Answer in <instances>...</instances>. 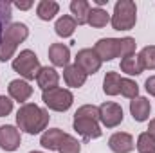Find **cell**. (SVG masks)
<instances>
[{
	"mask_svg": "<svg viewBox=\"0 0 155 153\" xmlns=\"http://www.w3.org/2000/svg\"><path fill=\"white\" fill-rule=\"evenodd\" d=\"M49 119L51 115L45 108H41L35 103H25L16 112V128L29 135H38L47 130Z\"/></svg>",
	"mask_w": 155,
	"mask_h": 153,
	"instance_id": "1",
	"label": "cell"
},
{
	"mask_svg": "<svg viewBox=\"0 0 155 153\" xmlns=\"http://www.w3.org/2000/svg\"><path fill=\"white\" fill-rule=\"evenodd\" d=\"M137 22V5L132 0H119L114 5V15L110 24L116 31H130Z\"/></svg>",
	"mask_w": 155,
	"mask_h": 153,
	"instance_id": "2",
	"label": "cell"
},
{
	"mask_svg": "<svg viewBox=\"0 0 155 153\" xmlns=\"http://www.w3.org/2000/svg\"><path fill=\"white\" fill-rule=\"evenodd\" d=\"M40 69H41V65H40L38 56H36L31 49L20 50V54L13 60V70L18 72L20 77H24L25 81L36 79Z\"/></svg>",
	"mask_w": 155,
	"mask_h": 153,
	"instance_id": "3",
	"label": "cell"
},
{
	"mask_svg": "<svg viewBox=\"0 0 155 153\" xmlns=\"http://www.w3.org/2000/svg\"><path fill=\"white\" fill-rule=\"evenodd\" d=\"M41 101L45 103V106L49 110L54 112H67L72 103H74V96L71 90L61 88V86H54L51 90H43L41 94Z\"/></svg>",
	"mask_w": 155,
	"mask_h": 153,
	"instance_id": "4",
	"label": "cell"
},
{
	"mask_svg": "<svg viewBox=\"0 0 155 153\" xmlns=\"http://www.w3.org/2000/svg\"><path fill=\"white\" fill-rule=\"evenodd\" d=\"M124 115H123V108L121 105H117L114 101H105L99 106V121L105 128H116L123 122Z\"/></svg>",
	"mask_w": 155,
	"mask_h": 153,
	"instance_id": "5",
	"label": "cell"
},
{
	"mask_svg": "<svg viewBox=\"0 0 155 153\" xmlns=\"http://www.w3.org/2000/svg\"><path fill=\"white\" fill-rule=\"evenodd\" d=\"M76 65L87 74V76H90V74H96L99 69H101V60H99V56L96 54V50L94 49H81V50H78L76 54Z\"/></svg>",
	"mask_w": 155,
	"mask_h": 153,
	"instance_id": "6",
	"label": "cell"
},
{
	"mask_svg": "<svg viewBox=\"0 0 155 153\" xmlns=\"http://www.w3.org/2000/svg\"><path fill=\"white\" fill-rule=\"evenodd\" d=\"M22 135L20 130L13 124H4L0 126V148L4 151H16L20 148Z\"/></svg>",
	"mask_w": 155,
	"mask_h": 153,
	"instance_id": "7",
	"label": "cell"
},
{
	"mask_svg": "<svg viewBox=\"0 0 155 153\" xmlns=\"http://www.w3.org/2000/svg\"><path fill=\"white\" fill-rule=\"evenodd\" d=\"M72 126H74V130H76L78 133H79L83 139H87V141L99 139V137H101V133H103V130H101L99 122H97V121H94V119L74 117V122H72Z\"/></svg>",
	"mask_w": 155,
	"mask_h": 153,
	"instance_id": "8",
	"label": "cell"
},
{
	"mask_svg": "<svg viewBox=\"0 0 155 153\" xmlns=\"http://www.w3.org/2000/svg\"><path fill=\"white\" fill-rule=\"evenodd\" d=\"M96 54L101 61H112L114 58H119V38H101L94 45Z\"/></svg>",
	"mask_w": 155,
	"mask_h": 153,
	"instance_id": "9",
	"label": "cell"
},
{
	"mask_svg": "<svg viewBox=\"0 0 155 153\" xmlns=\"http://www.w3.org/2000/svg\"><path fill=\"white\" fill-rule=\"evenodd\" d=\"M108 148L114 153H130V151H134L135 142H134V137L130 133H126V132H116L108 139Z\"/></svg>",
	"mask_w": 155,
	"mask_h": 153,
	"instance_id": "10",
	"label": "cell"
},
{
	"mask_svg": "<svg viewBox=\"0 0 155 153\" xmlns=\"http://www.w3.org/2000/svg\"><path fill=\"white\" fill-rule=\"evenodd\" d=\"M7 92H9V97L11 99L25 105V101L33 96V86L25 79H13V81H9Z\"/></svg>",
	"mask_w": 155,
	"mask_h": 153,
	"instance_id": "11",
	"label": "cell"
},
{
	"mask_svg": "<svg viewBox=\"0 0 155 153\" xmlns=\"http://www.w3.org/2000/svg\"><path fill=\"white\" fill-rule=\"evenodd\" d=\"M130 114L134 117V121L137 122H144L150 119V114H152V105L146 97L143 96H137L135 99L130 101Z\"/></svg>",
	"mask_w": 155,
	"mask_h": 153,
	"instance_id": "12",
	"label": "cell"
},
{
	"mask_svg": "<svg viewBox=\"0 0 155 153\" xmlns=\"http://www.w3.org/2000/svg\"><path fill=\"white\" fill-rule=\"evenodd\" d=\"M49 60L54 67H67L71 61V49L65 43H52L49 47Z\"/></svg>",
	"mask_w": 155,
	"mask_h": 153,
	"instance_id": "13",
	"label": "cell"
},
{
	"mask_svg": "<svg viewBox=\"0 0 155 153\" xmlns=\"http://www.w3.org/2000/svg\"><path fill=\"white\" fill-rule=\"evenodd\" d=\"M27 36H29V29H27V25L22 24V22H13V24H9V25L5 27L4 34H2V38L7 40V41H11V43H15V45L25 41Z\"/></svg>",
	"mask_w": 155,
	"mask_h": 153,
	"instance_id": "14",
	"label": "cell"
},
{
	"mask_svg": "<svg viewBox=\"0 0 155 153\" xmlns=\"http://www.w3.org/2000/svg\"><path fill=\"white\" fill-rule=\"evenodd\" d=\"M65 137V132L60 130V128H51V130H45L40 137V144L49 150V151H58L60 150V144Z\"/></svg>",
	"mask_w": 155,
	"mask_h": 153,
	"instance_id": "15",
	"label": "cell"
},
{
	"mask_svg": "<svg viewBox=\"0 0 155 153\" xmlns=\"http://www.w3.org/2000/svg\"><path fill=\"white\" fill-rule=\"evenodd\" d=\"M36 83L41 90H51L54 86H58L60 83V74L56 72V69L52 67H41L36 76Z\"/></svg>",
	"mask_w": 155,
	"mask_h": 153,
	"instance_id": "16",
	"label": "cell"
},
{
	"mask_svg": "<svg viewBox=\"0 0 155 153\" xmlns=\"http://www.w3.org/2000/svg\"><path fill=\"white\" fill-rule=\"evenodd\" d=\"M63 79H65L67 86H71V88H79V86L85 85L87 74L74 63V65H67V67L63 69Z\"/></svg>",
	"mask_w": 155,
	"mask_h": 153,
	"instance_id": "17",
	"label": "cell"
},
{
	"mask_svg": "<svg viewBox=\"0 0 155 153\" xmlns=\"http://www.w3.org/2000/svg\"><path fill=\"white\" fill-rule=\"evenodd\" d=\"M76 27H78L76 20H74L71 15H63L61 18H58V20H56L54 31H56V34H58L60 38H71V36L74 34Z\"/></svg>",
	"mask_w": 155,
	"mask_h": 153,
	"instance_id": "18",
	"label": "cell"
},
{
	"mask_svg": "<svg viewBox=\"0 0 155 153\" xmlns=\"http://www.w3.org/2000/svg\"><path fill=\"white\" fill-rule=\"evenodd\" d=\"M71 13H72V18L76 20L78 25H85L88 22L90 4L87 0H72L71 2Z\"/></svg>",
	"mask_w": 155,
	"mask_h": 153,
	"instance_id": "19",
	"label": "cell"
},
{
	"mask_svg": "<svg viewBox=\"0 0 155 153\" xmlns=\"http://www.w3.org/2000/svg\"><path fill=\"white\" fill-rule=\"evenodd\" d=\"M58 11H60V4L54 2V0H41L36 5V15H38L40 20H43V22L52 20L58 15Z\"/></svg>",
	"mask_w": 155,
	"mask_h": 153,
	"instance_id": "20",
	"label": "cell"
},
{
	"mask_svg": "<svg viewBox=\"0 0 155 153\" xmlns=\"http://www.w3.org/2000/svg\"><path fill=\"white\" fill-rule=\"evenodd\" d=\"M119 67H121V72H124V74H128V76H139V74H143V70H144L139 54H134V56L123 58Z\"/></svg>",
	"mask_w": 155,
	"mask_h": 153,
	"instance_id": "21",
	"label": "cell"
},
{
	"mask_svg": "<svg viewBox=\"0 0 155 153\" xmlns=\"http://www.w3.org/2000/svg\"><path fill=\"white\" fill-rule=\"evenodd\" d=\"M110 22V15L103 9V7H90V13H88V25L94 27V29H101V27H107V24Z\"/></svg>",
	"mask_w": 155,
	"mask_h": 153,
	"instance_id": "22",
	"label": "cell"
},
{
	"mask_svg": "<svg viewBox=\"0 0 155 153\" xmlns=\"http://www.w3.org/2000/svg\"><path fill=\"white\" fill-rule=\"evenodd\" d=\"M103 92L107 96H117L121 92V76L117 72H107L103 79Z\"/></svg>",
	"mask_w": 155,
	"mask_h": 153,
	"instance_id": "23",
	"label": "cell"
},
{
	"mask_svg": "<svg viewBox=\"0 0 155 153\" xmlns=\"http://www.w3.org/2000/svg\"><path fill=\"white\" fill-rule=\"evenodd\" d=\"M135 148H137L139 153H155V139L148 133V132H143V133L137 137Z\"/></svg>",
	"mask_w": 155,
	"mask_h": 153,
	"instance_id": "24",
	"label": "cell"
},
{
	"mask_svg": "<svg viewBox=\"0 0 155 153\" xmlns=\"http://www.w3.org/2000/svg\"><path fill=\"white\" fill-rule=\"evenodd\" d=\"M121 96H124L126 99H135L139 96V85L130 79V77H121Z\"/></svg>",
	"mask_w": 155,
	"mask_h": 153,
	"instance_id": "25",
	"label": "cell"
},
{
	"mask_svg": "<svg viewBox=\"0 0 155 153\" xmlns=\"http://www.w3.org/2000/svg\"><path fill=\"white\" fill-rule=\"evenodd\" d=\"M141 63L144 70H153L155 69V45H146L141 52H139Z\"/></svg>",
	"mask_w": 155,
	"mask_h": 153,
	"instance_id": "26",
	"label": "cell"
},
{
	"mask_svg": "<svg viewBox=\"0 0 155 153\" xmlns=\"http://www.w3.org/2000/svg\"><path fill=\"white\" fill-rule=\"evenodd\" d=\"M58 151L60 153H79L81 151V144H79V141H78L76 137L65 133V137H63V141H61Z\"/></svg>",
	"mask_w": 155,
	"mask_h": 153,
	"instance_id": "27",
	"label": "cell"
},
{
	"mask_svg": "<svg viewBox=\"0 0 155 153\" xmlns=\"http://www.w3.org/2000/svg\"><path fill=\"white\" fill-rule=\"evenodd\" d=\"M135 40L130 38V36H124V38H119V58H128V56H134L135 54Z\"/></svg>",
	"mask_w": 155,
	"mask_h": 153,
	"instance_id": "28",
	"label": "cell"
},
{
	"mask_svg": "<svg viewBox=\"0 0 155 153\" xmlns=\"http://www.w3.org/2000/svg\"><path fill=\"white\" fill-rule=\"evenodd\" d=\"M74 117H85V119H94V121H99V106H94V105H83L76 110Z\"/></svg>",
	"mask_w": 155,
	"mask_h": 153,
	"instance_id": "29",
	"label": "cell"
},
{
	"mask_svg": "<svg viewBox=\"0 0 155 153\" xmlns=\"http://www.w3.org/2000/svg\"><path fill=\"white\" fill-rule=\"evenodd\" d=\"M11 22V4L9 2H0V38L5 31V27Z\"/></svg>",
	"mask_w": 155,
	"mask_h": 153,
	"instance_id": "30",
	"label": "cell"
},
{
	"mask_svg": "<svg viewBox=\"0 0 155 153\" xmlns=\"http://www.w3.org/2000/svg\"><path fill=\"white\" fill-rule=\"evenodd\" d=\"M16 47H18V45H15V43H11V41H7V40L0 38V61H9V60L15 56Z\"/></svg>",
	"mask_w": 155,
	"mask_h": 153,
	"instance_id": "31",
	"label": "cell"
},
{
	"mask_svg": "<svg viewBox=\"0 0 155 153\" xmlns=\"http://www.w3.org/2000/svg\"><path fill=\"white\" fill-rule=\"evenodd\" d=\"M13 112V101L7 96H0V117H7Z\"/></svg>",
	"mask_w": 155,
	"mask_h": 153,
	"instance_id": "32",
	"label": "cell"
},
{
	"mask_svg": "<svg viewBox=\"0 0 155 153\" xmlns=\"http://www.w3.org/2000/svg\"><path fill=\"white\" fill-rule=\"evenodd\" d=\"M144 86H146V92L150 94V96H153L155 97V76H150L146 79V83H144Z\"/></svg>",
	"mask_w": 155,
	"mask_h": 153,
	"instance_id": "33",
	"label": "cell"
},
{
	"mask_svg": "<svg viewBox=\"0 0 155 153\" xmlns=\"http://www.w3.org/2000/svg\"><path fill=\"white\" fill-rule=\"evenodd\" d=\"M15 7L25 11V9H31V7H33V2H15Z\"/></svg>",
	"mask_w": 155,
	"mask_h": 153,
	"instance_id": "34",
	"label": "cell"
},
{
	"mask_svg": "<svg viewBox=\"0 0 155 153\" xmlns=\"http://www.w3.org/2000/svg\"><path fill=\"white\" fill-rule=\"evenodd\" d=\"M148 133L155 139V119H150V126H148Z\"/></svg>",
	"mask_w": 155,
	"mask_h": 153,
	"instance_id": "35",
	"label": "cell"
},
{
	"mask_svg": "<svg viewBox=\"0 0 155 153\" xmlns=\"http://www.w3.org/2000/svg\"><path fill=\"white\" fill-rule=\"evenodd\" d=\"M94 4H96V7H101V5L108 4V0H94Z\"/></svg>",
	"mask_w": 155,
	"mask_h": 153,
	"instance_id": "36",
	"label": "cell"
},
{
	"mask_svg": "<svg viewBox=\"0 0 155 153\" xmlns=\"http://www.w3.org/2000/svg\"><path fill=\"white\" fill-rule=\"evenodd\" d=\"M29 153H43V151H29Z\"/></svg>",
	"mask_w": 155,
	"mask_h": 153,
	"instance_id": "37",
	"label": "cell"
}]
</instances>
